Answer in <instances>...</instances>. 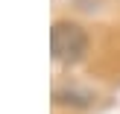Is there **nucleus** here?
Instances as JSON below:
<instances>
[{
	"instance_id": "2",
	"label": "nucleus",
	"mask_w": 120,
	"mask_h": 114,
	"mask_svg": "<svg viewBox=\"0 0 120 114\" xmlns=\"http://www.w3.org/2000/svg\"><path fill=\"white\" fill-rule=\"evenodd\" d=\"M56 103H73V105H88L91 94H79V91H56Z\"/></svg>"
},
{
	"instance_id": "1",
	"label": "nucleus",
	"mask_w": 120,
	"mask_h": 114,
	"mask_svg": "<svg viewBox=\"0 0 120 114\" xmlns=\"http://www.w3.org/2000/svg\"><path fill=\"white\" fill-rule=\"evenodd\" d=\"M50 50H53V59L64 64H73L85 56L88 50V35L79 23H70V21H59L53 23L50 29Z\"/></svg>"
}]
</instances>
